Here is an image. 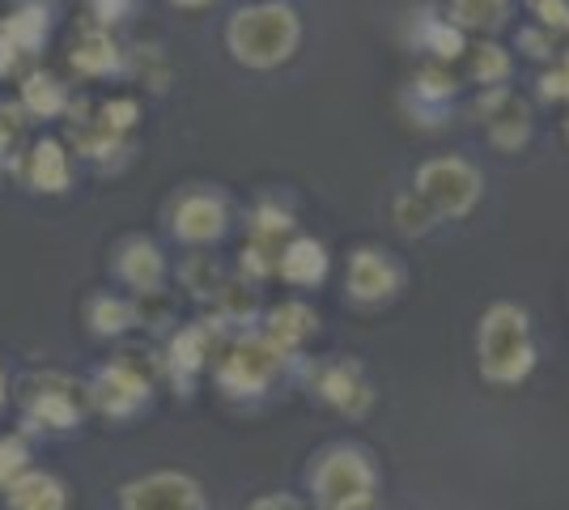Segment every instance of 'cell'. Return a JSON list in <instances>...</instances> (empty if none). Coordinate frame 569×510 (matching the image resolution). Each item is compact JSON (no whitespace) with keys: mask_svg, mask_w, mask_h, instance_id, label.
Instances as JSON below:
<instances>
[{"mask_svg":"<svg viewBox=\"0 0 569 510\" xmlns=\"http://www.w3.org/2000/svg\"><path fill=\"white\" fill-rule=\"evenodd\" d=\"M540 362L531 311L522 302H489L476 323V370L489 388H522Z\"/></svg>","mask_w":569,"mask_h":510,"instance_id":"6da1fadb","label":"cell"},{"mask_svg":"<svg viewBox=\"0 0 569 510\" xmlns=\"http://www.w3.org/2000/svg\"><path fill=\"white\" fill-rule=\"evenodd\" d=\"M302 48V13L289 0H251L226 22L230 60L251 73H272Z\"/></svg>","mask_w":569,"mask_h":510,"instance_id":"7a4b0ae2","label":"cell"},{"mask_svg":"<svg viewBox=\"0 0 569 510\" xmlns=\"http://www.w3.org/2000/svg\"><path fill=\"white\" fill-rule=\"evenodd\" d=\"M315 510H375L379 502V463L357 442L323 447L307 472Z\"/></svg>","mask_w":569,"mask_h":510,"instance_id":"3957f363","label":"cell"},{"mask_svg":"<svg viewBox=\"0 0 569 510\" xmlns=\"http://www.w3.org/2000/svg\"><path fill=\"white\" fill-rule=\"evenodd\" d=\"M412 192L426 200L438 226L442 221H468L476 213V204L485 200V170L476 167L472 158L438 153V158H426L412 170Z\"/></svg>","mask_w":569,"mask_h":510,"instance_id":"277c9868","label":"cell"},{"mask_svg":"<svg viewBox=\"0 0 569 510\" xmlns=\"http://www.w3.org/2000/svg\"><path fill=\"white\" fill-rule=\"evenodd\" d=\"M293 362L289 353H281L263 332H242V337L221 353V362L213 366L217 388L234 400H256L272 388L284 374V366Z\"/></svg>","mask_w":569,"mask_h":510,"instance_id":"5b68a950","label":"cell"},{"mask_svg":"<svg viewBox=\"0 0 569 510\" xmlns=\"http://www.w3.org/2000/svg\"><path fill=\"white\" fill-rule=\"evenodd\" d=\"M90 409V396L69 374H34L22 383L26 430H77Z\"/></svg>","mask_w":569,"mask_h":510,"instance_id":"8992f818","label":"cell"},{"mask_svg":"<svg viewBox=\"0 0 569 510\" xmlns=\"http://www.w3.org/2000/svg\"><path fill=\"white\" fill-rule=\"evenodd\" d=\"M86 396H90V409H98L102 417H111V421H132L137 413L149 409L153 383H149V374H144L137 362L116 358V362L98 366Z\"/></svg>","mask_w":569,"mask_h":510,"instance_id":"52a82bcc","label":"cell"},{"mask_svg":"<svg viewBox=\"0 0 569 510\" xmlns=\"http://www.w3.org/2000/svg\"><path fill=\"white\" fill-rule=\"evenodd\" d=\"M119 510H209V498L191 472L162 468L119 486Z\"/></svg>","mask_w":569,"mask_h":510,"instance_id":"ba28073f","label":"cell"},{"mask_svg":"<svg viewBox=\"0 0 569 510\" xmlns=\"http://www.w3.org/2000/svg\"><path fill=\"white\" fill-rule=\"evenodd\" d=\"M345 290H349V298H353L357 307H387L403 290V264L391 251H382L375 243L353 247Z\"/></svg>","mask_w":569,"mask_h":510,"instance_id":"9c48e42d","label":"cell"},{"mask_svg":"<svg viewBox=\"0 0 569 510\" xmlns=\"http://www.w3.org/2000/svg\"><path fill=\"white\" fill-rule=\"evenodd\" d=\"M307 374H310L315 396H319L323 404H332L340 417L361 421V417L375 409V388H370V379H366L361 362H353V358H336V362L307 366Z\"/></svg>","mask_w":569,"mask_h":510,"instance_id":"30bf717a","label":"cell"},{"mask_svg":"<svg viewBox=\"0 0 569 510\" xmlns=\"http://www.w3.org/2000/svg\"><path fill=\"white\" fill-rule=\"evenodd\" d=\"M230 230V204L213 188H191L170 209V234L188 247H213Z\"/></svg>","mask_w":569,"mask_h":510,"instance_id":"8fae6325","label":"cell"},{"mask_svg":"<svg viewBox=\"0 0 569 510\" xmlns=\"http://www.w3.org/2000/svg\"><path fill=\"white\" fill-rule=\"evenodd\" d=\"M455 98H459V81L447 64H421L412 81H408V90H403V111L412 116V123H421V128H442L447 116H451Z\"/></svg>","mask_w":569,"mask_h":510,"instance_id":"7c38bea8","label":"cell"},{"mask_svg":"<svg viewBox=\"0 0 569 510\" xmlns=\"http://www.w3.org/2000/svg\"><path fill=\"white\" fill-rule=\"evenodd\" d=\"M116 277L141 298H153L167 286V256L162 247L144 234H128L123 243L116 247Z\"/></svg>","mask_w":569,"mask_h":510,"instance_id":"4fadbf2b","label":"cell"},{"mask_svg":"<svg viewBox=\"0 0 569 510\" xmlns=\"http://www.w3.org/2000/svg\"><path fill=\"white\" fill-rule=\"evenodd\" d=\"M18 170H22L26 188L43 196L69 192V183H72L69 149H64V141H56V137H43V141H34V146L26 149Z\"/></svg>","mask_w":569,"mask_h":510,"instance_id":"5bb4252c","label":"cell"},{"mask_svg":"<svg viewBox=\"0 0 569 510\" xmlns=\"http://www.w3.org/2000/svg\"><path fill=\"white\" fill-rule=\"evenodd\" d=\"M328 272H332V256H328V247L319 243L315 234H293L281 247V256H277V277H281L284 286H293V290L323 286Z\"/></svg>","mask_w":569,"mask_h":510,"instance_id":"9a60e30c","label":"cell"},{"mask_svg":"<svg viewBox=\"0 0 569 510\" xmlns=\"http://www.w3.org/2000/svg\"><path fill=\"white\" fill-rule=\"evenodd\" d=\"M209 358H213V323L179 328L167 349V370L170 379H174V388L179 391L196 388V379L209 370Z\"/></svg>","mask_w":569,"mask_h":510,"instance_id":"2e32d148","label":"cell"},{"mask_svg":"<svg viewBox=\"0 0 569 510\" xmlns=\"http://www.w3.org/2000/svg\"><path fill=\"white\" fill-rule=\"evenodd\" d=\"M263 337L272 340L281 353H289V358H298L302 349H307V340L319 332V311L310 307V302H281V307H272L268 316H263Z\"/></svg>","mask_w":569,"mask_h":510,"instance_id":"e0dca14e","label":"cell"},{"mask_svg":"<svg viewBox=\"0 0 569 510\" xmlns=\"http://www.w3.org/2000/svg\"><path fill=\"white\" fill-rule=\"evenodd\" d=\"M69 64L81 77H111V73H123L128 60H123V48L116 43V34L90 22L81 26V34L72 39Z\"/></svg>","mask_w":569,"mask_h":510,"instance_id":"ac0fdd59","label":"cell"},{"mask_svg":"<svg viewBox=\"0 0 569 510\" xmlns=\"http://www.w3.org/2000/svg\"><path fill=\"white\" fill-rule=\"evenodd\" d=\"M412 18H417V13H412ZM412 43H417L421 51H429V56H433V64H447V69H451L455 60H463V56H468V34H463V30H455L438 4H421V18H417V34H412Z\"/></svg>","mask_w":569,"mask_h":510,"instance_id":"d6986e66","label":"cell"},{"mask_svg":"<svg viewBox=\"0 0 569 510\" xmlns=\"http://www.w3.org/2000/svg\"><path fill=\"white\" fill-rule=\"evenodd\" d=\"M4 507L9 510H69V489L60 477L43 468H26L18 481L4 486Z\"/></svg>","mask_w":569,"mask_h":510,"instance_id":"ffe728a7","label":"cell"},{"mask_svg":"<svg viewBox=\"0 0 569 510\" xmlns=\"http://www.w3.org/2000/svg\"><path fill=\"white\" fill-rule=\"evenodd\" d=\"M0 34L22 51V56H39L51 39V9L43 0H22V4L0 22Z\"/></svg>","mask_w":569,"mask_h":510,"instance_id":"44dd1931","label":"cell"},{"mask_svg":"<svg viewBox=\"0 0 569 510\" xmlns=\"http://www.w3.org/2000/svg\"><path fill=\"white\" fill-rule=\"evenodd\" d=\"M18 107H22L30 120H56L72 107L69 86L48 69H34L22 77V90H18Z\"/></svg>","mask_w":569,"mask_h":510,"instance_id":"7402d4cb","label":"cell"},{"mask_svg":"<svg viewBox=\"0 0 569 510\" xmlns=\"http://www.w3.org/2000/svg\"><path fill=\"white\" fill-rule=\"evenodd\" d=\"M510 4L515 0H447V22L463 30L468 39H493L501 26L510 22Z\"/></svg>","mask_w":569,"mask_h":510,"instance_id":"603a6c76","label":"cell"},{"mask_svg":"<svg viewBox=\"0 0 569 510\" xmlns=\"http://www.w3.org/2000/svg\"><path fill=\"white\" fill-rule=\"evenodd\" d=\"M531 132H536L531 102H522L519 94H510V102L485 123V137H489V146L498 149V153H522L527 141H531Z\"/></svg>","mask_w":569,"mask_h":510,"instance_id":"cb8c5ba5","label":"cell"},{"mask_svg":"<svg viewBox=\"0 0 569 510\" xmlns=\"http://www.w3.org/2000/svg\"><path fill=\"white\" fill-rule=\"evenodd\" d=\"M86 323H90V332L102 340H116L123 332H132L141 316H137V302L132 298H119V293H94L90 302H86Z\"/></svg>","mask_w":569,"mask_h":510,"instance_id":"d4e9b609","label":"cell"},{"mask_svg":"<svg viewBox=\"0 0 569 510\" xmlns=\"http://www.w3.org/2000/svg\"><path fill=\"white\" fill-rule=\"evenodd\" d=\"M472 51V81L480 86V90H489V86H506L510 81V73H515V56L501 48L498 39H480Z\"/></svg>","mask_w":569,"mask_h":510,"instance_id":"484cf974","label":"cell"},{"mask_svg":"<svg viewBox=\"0 0 569 510\" xmlns=\"http://www.w3.org/2000/svg\"><path fill=\"white\" fill-rule=\"evenodd\" d=\"M391 226L400 230L403 239H426V234L438 230V218L429 213V204L412 188H403V192L391 196Z\"/></svg>","mask_w":569,"mask_h":510,"instance_id":"4316f807","label":"cell"},{"mask_svg":"<svg viewBox=\"0 0 569 510\" xmlns=\"http://www.w3.org/2000/svg\"><path fill=\"white\" fill-rule=\"evenodd\" d=\"M293 230V213L281 209L277 200H260L256 204V213H251V239H260V243H277Z\"/></svg>","mask_w":569,"mask_h":510,"instance_id":"83f0119b","label":"cell"},{"mask_svg":"<svg viewBox=\"0 0 569 510\" xmlns=\"http://www.w3.org/2000/svg\"><path fill=\"white\" fill-rule=\"evenodd\" d=\"M107 132H116V137H128L137 123H141V102L137 98H128V94H119V98H107L102 107H98V116H94Z\"/></svg>","mask_w":569,"mask_h":510,"instance_id":"f1b7e54d","label":"cell"},{"mask_svg":"<svg viewBox=\"0 0 569 510\" xmlns=\"http://www.w3.org/2000/svg\"><path fill=\"white\" fill-rule=\"evenodd\" d=\"M26 123H30V116L18 102H0V162H13V153L22 149Z\"/></svg>","mask_w":569,"mask_h":510,"instance_id":"f546056e","label":"cell"},{"mask_svg":"<svg viewBox=\"0 0 569 510\" xmlns=\"http://www.w3.org/2000/svg\"><path fill=\"white\" fill-rule=\"evenodd\" d=\"M183 281H188V290L196 293V298H217V293L226 290L213 256H191L188 264H183Z\"/></svg>","mask_w":569,"mask_h":510,"instance_id":"4dcf8cb0","label":"cell"},{"mask_svg":"<svg viewBox=\"0 0 569 510\" xmlns=\"http://www.w3.org/2000/svg\"><path fill=\"white\" fill-rule=\"evenodd\" d=\"M522 4L536 18V26L548 30L552 39H566L569 34V0H522Z\"/></svg>","mask_w":569,"mask_h":510,"instance_id":"1f68e13d","label":"cell"},{"mask_svg":"<svg viewBox=\"0 0 569 510\" xmlns=\"http://www.w3.org/2000/svg\"><path fill=\"white\" fill-rule=\"evenodd\" d=\"M536 94H540V102H561V107H569V51H561L552 60V69L540 73Z\"/></svg>","mask_w":569,"mask_h":510,"instance_id":"d6a6232c","label":"cell"},{"mask_svg":"<svg viewBox=\"0 0 569 510\" xmlns=\"http://www.w3.org/2000/svg\"><path fill=\"white\" fill-rule=\"evenodd\" d=\"M26 468H30V447L22 434H4L0 438V489L9 481H18Z\"/></svg>","mask_w":569,"mask_h":510,"instance_id":"836d02e7","label":"cell"},{"mask_svg":"<svg viewBox=\"0 0 569 510\" xmlns=\"http://www.w3.org/2000/svg\"><path fill=\"white\" fill-rule=\"evenodd\" d=\"M515 48L522 51V56H531V60H557L561 51H557V39L548 34V30H540V26H519V34H515Z\"/></svg>","mask_w":569,"mask_h":510,"instance_id":"e575fe53","label":"cell"},{"mask_svg":"<svg viewBox=\"0 0 569 510\" xmlns=\"http://www.w3.org/2000/svg\"><path fill=\"white\" fill-rule=\"evenodd\" d=\"M132 13H137V0H90V18H94V26H102V30L128 22Z\"/></svg>","mask_w":569,"mask_h":510,"instance_id":"d590c367","label":"cell"},{"mask_svg":"<svg viewBox=\"0 0 569 510\" xmlns=\"http://www.w3.org/2000/svg\"><path fill=\"white\" fill-rule=\"evenodd\" d=\"M510 94H515L510 86H489V90H480V94L472 98V120L476 123H489L501 111V107L510 102Z\"/></svg>","mask_w":569,"mask_h":510,"instance_id":"8d00e7d4","label":"cell"},{"mask_svg":"<svg viewBox=\"0 0 569 510\" xmlns=\"http://www.w3.org/2000/svg\"><path fill=\"white\" fill-rule=\"evenodd\" d=\"M247 510H307V502H298L293 493H263Z\"/></svg>","mask_w":569,"mask_h":510,"instance_id":"74e56055","label":"cell"},{"mask_svg":"<svg viewBox=\"0 0 569 510\" xmlns=\"http://www.w3.org/2000/svg\"><path fill=\"white\" fill-rule=\"evenodd\" d=\"M18 60H22V51L13 48L4 34H0V77H9L13 69H18Z\"/></svg>","mask_w":569,"mask_h":510,"instance_id":"f35d334b","label":"cell"},{"mask_svg":"<svg viewBox=\"0 0 569 510\" xmlns=\"http://www.w3.org/2000/svg\"><path fill=\"white\" fill-rule=\"evenodd\" d=\"M174 9H183V13H200V9H213L217 0H167Z\"/></svg>","mask_w":569,"mask_h":510,"instance_id":"ab89813d","label":"cell"},{"mask_svg":"<svg viewBox=\"0 0 569 510\" xmlns=\"http://www.w3.org/2000/svg\"><path fill=\"white\" fill-rule=\"evenodd\" d=\"M4 400H9V379H4V370H0V409H4Z\"/></svg>","mask_w":569,"mask_h":510,"instance_id":"60d3db41","label":"cell"},{"mask_svg":"<svg viewBox=\"0 0 569 510\" xmlns=\"http://www.w3.org/2000/svg\"><path fill=\"white\" fill-rule=\"evenodd\" d=\"M561 137H566V146H569V107H566V120H561Z\"/></svg>","mask_w":569,"mask_h":510,"instance_id":"b9f144b4","label":"cell"}]
</instances>
